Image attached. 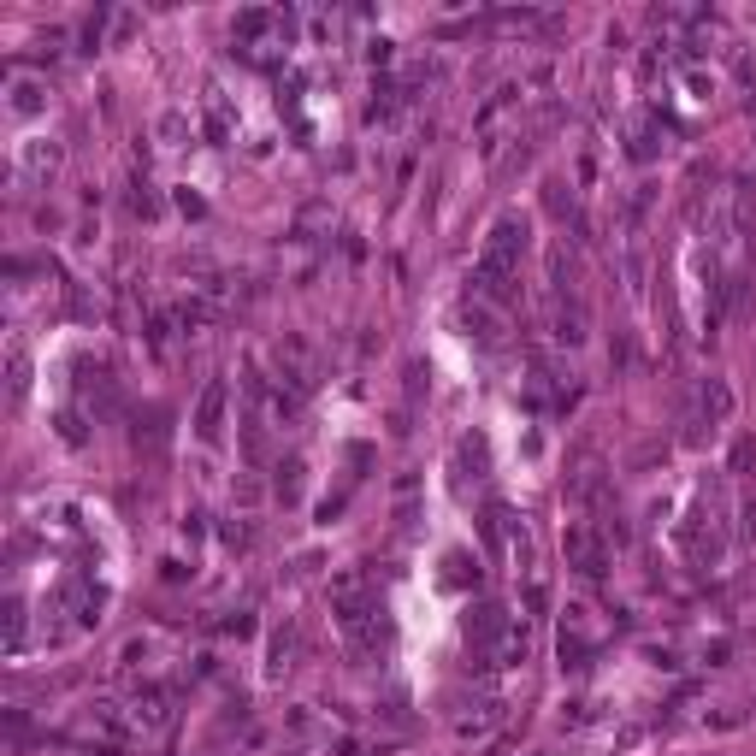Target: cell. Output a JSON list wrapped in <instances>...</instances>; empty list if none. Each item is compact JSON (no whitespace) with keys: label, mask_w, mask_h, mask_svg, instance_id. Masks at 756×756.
Returning <instances> with one entry per match:
<instances>
[{"label":"cell","mask_w":756,"mask_h":756,"mask_svg":"<svg viewBox=\"0 0 756 756\" xmlns=\"http://www.w3.org/2000/svg\"><path fill=\"white\" fill-rule=\"evenodd\" d=\"M567 550H573L579 573H603V556H597V544H591V532H585V526H573V532H567Z\"/></svg>","instance_id":"1"},{"label":"cell","mask_w":756,"mask_h":756,"mask_svg":"<svg viewBox=\"0 0 756 756\" xmlns=\"http://www.w3.org/2000/svg\"><path fill=\"white\" fill-rule=\"evenodd\" d=\"M219 402H225V390L213 384V390L201 396V438H213V432H219Z\"/></svg>","instance_id":"2"}]
</instances>
